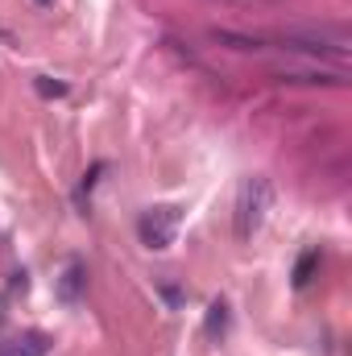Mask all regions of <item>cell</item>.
Returning <instances> with one entry per match:
<instances>
[{"mask_svg":"<svg viewBox=\"0 0 352 356\" xmlns=\"http://www.w3.org/2000/svg\"><path fill=\"white\" fill-rule=\"evenodd\" d=\"M269 203H273V186L265 175H249L241 178L237 186V203H232V232L241 245H249L257 232H262L265 216H269Z\"/></svg>","mask_w":352,"mask_h":356,"instance_id":"obj_1","label":"cell"},{"mask_svg":"<svg viewBox=\"0 0 352 356\" xmlns=\"http://www.w3.org/2000/svg\"><path fill=\"white\" fill-rule=\"evenodd\" d=\"M286 50L294 54H311V58H349L352 54V38L344 25H294L282 33Z\"/></svg>","mask_w":352,"mask_h":356,"instance_id":"obj_2","label":"cell"},{"mask_svg":"<svg viewBox=\"0 0 352 356\" xmlns=\"http://www.w3.org/2000/svg\"><path fill=\"white\" fill-rule=\"evenodd\" d=\"M178 220H182L178 207H150V211H141V220H137L141 245L154 249V253L170 249V245H175V232H178Z\"/></svg>","mask_w":352,"mask_h":356,"instance_id":"obj_3","label":"cell"},{"mask_svg":"<svg viewBox=\"0 0 352 356\" xmlns=\"http://www.w3.org/2000/svg\"><path fill=\"white\" fill-rule=\"evenodd\" d=\"M273 75H282L286 83H328V88H344V83H349L344 71H323V67H315V63H294V58L273 63Z\"/></svg>","mask_w":352,"mask_h":356,"instance_id":"obj_4","label":"cell"},{"mask_svg":"<svg viewBox=\"0 0 352 356\" xmlns=\"http://www.w3.org/2000/svg\"><path fill=\"white\" fill-rule=\"evenodd\" d=\"M50 348H54V340L46 332H21L0 344V356H50Z\"/></svg>","mask_w":352,"mask_h":356,"instance_id":"obj_5","label":"cell"},{"mask_svg":"<svg viewBox=\"0 0 352 356\" xmlns=\"http://www.w3.org/2000/svg\"><path fill=\"white\" fill-rule=\"evenodd\" d=\"M83 282H88V277H83V266H79V261H71L67 273H63V282H58V294H63L67 302H75V298H79V290H83Z\"/></svg>","mask_w":352,"mask_h":356,"instance_id":"obj_6","label":"cell"},{"mask_svg":"<svg viewBox=\"0 0 352 356\" xmlns=\"http://www.w3.org/2000/svg\"><path fill=\"white\" fill-rule=\"evenodd\" d=\"M315 269H319V249H307V253L298 257V266H294V286H298V290H303V286H311Z\"/></svg>","mask_w":352,"mask_h":356,"instance_id":"obj_7","label":"cell"},{"mask_svg":"<svg viewBox=\"0 0 352 356\" xmlns=\"http://www.w3.org/2000/svg\"><path fill=\"white\" fill-rule=\"evenodd\" d=\"M224 332H228V307L211 302L207 307V336H224Z\"/></svg>","mask_w":352,"mask_h":356,"instance_id":"obj_8","label":"cell"},{"mask_svg":"<svg viewBox=\"0 0 352 356\" xmlns=\"http://www.w3.org/2000/svg\"><path fill=\"white\" fill-rule=\"evenodd\" d=\"M38 91H42V95H67V83H50V79H38Z\"/></svg>","mask_w":352,"mask_h":356,"instance_id":"obj_9","label":"cell"},{"mask_svg":"<svg viewBox=\"0 0 352 356\" xmlns=\"http://www.w3.org/2000/svg\"><path fill=\"white\" fill-rule=\"evenodd\" d=\"M33 4H38V8H46V4H54V0H33Z\"/></svg>","mask_w":352,"mask_h":356,"instance_id":"obj_10","label":"cell"}]
</instances>
